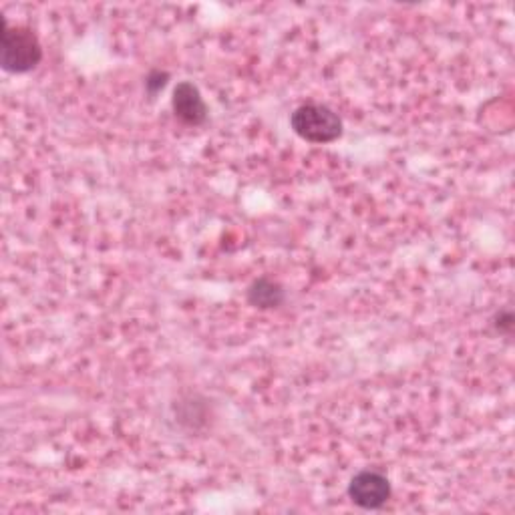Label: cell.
I'll return each instance as SVG.
<instances>
[{
	"label": "cell",
	"mask_w": 515,
	"mask_h": 515,
	"mask_svg": "<svg viewBox=\"0 0 515 515\" xmlns=\"http://www.w3.org/2000/svg\"><path fill=\"white\" fill-rule=\"evenodd\" d=\"M43 61V47L33 29L15 25L11 27L3 19V33H0V65L7 73L25 75L39 67Z\"/></svg>",
	"instance_id": "cell-1"
},
{
	"label": "cell",
	"mask_w": 515,
	"mask_h": 515,
	"mask_svg": "<svg viewBox=\"0 0 515 515\" xmlns=\"http://www.w3.org/2000/svg\"><path fill=\"white\" fill-rule=\"evenodd\" d=\"M290 125L294 133L308 143H332L342 135L340 117L322 103L300 105L292 113Z\"/></svg>",
	"instance_id": "cell-2"
},
{
	"label": "cell",
	"mask_w": 515,
	"mask_h": 515,
	"mask_svg": "<svg viewBox=\"0 0 515 515\" xmlns=\"http://www.w3.org/2000/svg\"><path fill=\"white\" fill-rule=\"evenodd\" d=\"M391 481L377 469L359 471L349 483V497L361 509H381L391 499Z\"/></svg>",
	"instance_id": "cell-3"
},
{
	"label": "cell",
	"mask_w": 515,
	"mask_h": 515,
	"mask_svg": "<svg viewBox=\"0 0 515 515\" xmlns=\"http://www.w3.org/2000/svg\"><path fill=\"white\" fill-rule=\"evenodd\" d=\"M171 107H174V115L188 127H200L208 121V105L200 89L190 81L178 83L171 97Z\"/></svg>",
	"instance_id": "cell-4"
},
{
	"label": "cell",
	"mask_w": 515,
	"mask_h": 515,
	"mask_svg": "<svg viewBox=\"0 0 515 515\" xmlns=\"http://www.w3.org/2000/svg\"><path fill=\"white\" fill-rule=\"evenodd\" d=\"M248 304L260 310H272L284 304L286 300V290L280 282L272 280V278H258L250 284L248 292H246Z\"/></svg>",
	"instance_id": "cell-5"
},
{
	"label": "cell",
	"mask_w": 515,
	"mask_h": 515,
	"mask_svg": "<svg viewBox=\"0 0 515 515\" xmlns=\"http://www.w3.org/2000/svg\"><path fill=\"white\" fill-rule=\"evenodd\" d=\"M167 81H169V73H165L161 69L149 71V75L145 77V91H147V95L153 99L159 91L165 89Z\"/></svg>",
	"instance_id": "cell-6"
},
{
	"label": "cell",
	"mask_w": 515,
	"mask_h": 515,
	"mask_svg": "<svg viewBox=\"0 0 515 515\" xmlns=\"http://www.w3.org/2000/svg\"><path fill=\"white\" fill-rule=\"evenodd\" d=\"M493 326H495V330L497 332H511V328H513V314L509 312V310H503V312H499L497 316H495V320H493Z\"/></svg>",
	"instance_id": "cell-7"
}]
</instances>
